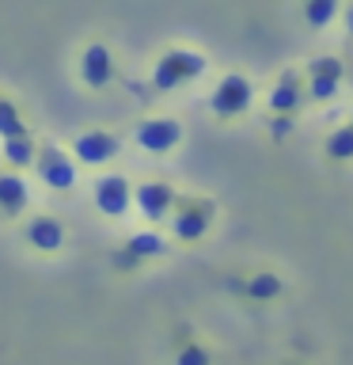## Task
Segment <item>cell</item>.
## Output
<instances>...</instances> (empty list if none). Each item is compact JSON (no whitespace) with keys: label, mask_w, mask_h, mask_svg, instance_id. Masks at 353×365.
<instances>
[{"label":"cell","mask_w":353,"mask_h":365,"mask_svg":"<svg viewBox=\"0 0 353 365\" xmlns=\"http://www.w3.org/2000/svg\"><path fill=\"white\" fill-rule=\"evenodd\" d=\"M323 153H327L330 160H338V164L353 160V122H342V125H334V130L327 133Z\"/></svg>","instance_id":"cell-17"},{"label":"cell","mask_w":353,"mask_h":365,"mask_svg":"<svg viewBox=\"0 0 353 365\" xmlns=\"http://www.w3.org/2000/svg\"><path fill=\"white\" fill-rule=\"evenodd\" d=\"M125 255L144 267V262L167 255V240L159 236V232H152V228H144V232H133L130 240H125Z\"/></svg>","instance_id":"cell-14"},{"label":"cell","mask_w":353,"mask_h":365,"mask_svg":"<svg viewBox=\"0 0 353 365\" xmlns=\"http://www.w3.org/2000/svg\"><path fill=\"white\" fill-rule=\"evenodd\" d=\"M175 205H179V194L171 182L164 179H144L141 187H137V202H133V210H141L144 213V221H167L171 213H175Z\"/></svg>","instance_id":"cell-10"},{"label":"cell","mask_w":353,"mask_h":365,"mask_svg":"<svg viewBox=\"0 0 353 365\" xmlns=\"http://www.w3.org/2000/svg\"><path fill=\"white\" fill-rule=\"evenodd\" d=\"M205 73V57L179 46V50H167L159 61L152 65V88L156 91H179V88H190L194 80Z\"/></svg>","instance_id":"cell-1"},{"label":"cell","mask_w":353,"mask_h":365,"mask_svg":"<svg viewBox=\"0 0 353 365\" xmlns=\"http://www.w3.org/2000/svg\"><path fill=\"white\" fill-rule=\"evenodd\" d=\"M31 210V182L23 179L19 168L0 171V217H23Z\"/></svg>","instance_id":"cell-12"},{"label":"cell","mask_w":353,"mask_h":365,"mask_svg":"<svg viewBox=\"0 0 353 365\" xmlns=\"http://www.w3.org/2000/svg\"><path fill=\"white\" fill-rule=\"evenodd\" d=\"M133 141L141 145V153H148V156H167L171 148H179V141H182V125H179V118L156 114V118H144L137 125Z\"/></svg>","instance_id":"cell-6"},{"label":"cell","mask_w":353,"mask_h":365,"mask_svg":"<svg viewBox=\"0 0 353 365\" xmlns=\"http://www.w3.org/2000/svg\"><path fill=\"white\" fill-rule=\"evenodd\" d=\"M304 96H307V84H304V80L296 76V73H281L278 84L270 88L266 103H270L273 114H296V110H300V103H304Z\"/></svg>","instance_id":"cell-13"},{"label":"cell","mask_w":353,"mask_h":365,"mask_svg":"<svg viewBox=\"0 0 353 365\" xmlns=\"http://www.w3.org/2000/svg\"><path fill=\"white\" fill-rule=\"evenodd\" d=\"M171 221V236L179 244H198V240L209 236V228L216 221V210L209 198H179L175 213L167 217Z\"/></svg>","instance_id":"cell-3"},{"label":"cell","mask_w":353,"mask_h":365,"mask_svg":"<svg viewBox=\"0 0 353 365\" xmlns=\"http://www.w3.org/2000/svg\"><path fill=\"white\" fill-rule=\"evenodd\" d=\"M34 175H38L42 187H50L57 194H68L80 179V160L73 153H65V148H57V145H46V148H38V156H34Z\"/></svg>","instance_id":"cell-4"},{"label":"cell","mask_w":353,"mask_h":365,"mask_svg":"<svg viewBox=\"0 0 353 365\" xmlns=\"http://www.w3.org/2000/svg\"><path fill=\"white\" fill-rule=\"evenodd\" d=\"M175 365H209V350L201 342H190V346H182L175 354Z\"/></svg>","instance_id":"cell-19"},{"label":"cell","mask_w":353,"mask_h":365,"mask_svg":"<svg viewBox=\"0 0 353 365\" xmlns=\"http://www.w3.org/2000/svg\"><path fill=\"white\" fill-rule=\"evenodd\" d=\"M34 156H38V145L31 141V133H16V137H4V160L8 168H34Z\"/></svg>","instance_id":"cell-16"},{"label":"cell","mask_w":353,"mask_h":365,"mask_svg":"<svg viewBox=\"0 0 353 365\" xmlns=\"http://www.w3.org/2000/svg\"><path fill=\"white\" fill-rule=\"evenodd\" d=\"M23 244L38 255H57L65 247V221L53 213H31L23 221Z\"/></svg>","instance_id":"cell-7"},{"label":"cell","mask_w":353,"mask_h":365,"mask_svg":"<svg viewBox=\"0 0 353 365\" xmlns=\"http://www.w3.org/2000/svg\"><path fill=\"white\" fill-rule=\"evenodd\" d=\"M91 202H95V210L102 217H125L133 210V202H137V187L125 175H118V171H110V175H99L95 179V187H91Z\"/></svg>","instance_id":"cell-5"},{"label":"cell","mask_w":353,"mask_h":365,"mask_svg":"<svg viewBox=\"0 0 353 365\" xmlns=\"http://www.w3.org/2000/svg\"><path fill=\"white\" fill-rule=\"evenodd\" d=\"M338 11H342V0H300V16L312 31H327L338 19Z\"/></svg>","instance_id":"cell-15"},{"label":"cell","mask_w":353,"mask_h":365,"mask_svg":"<svg viewBox=\"0 0 353 365\" xmlns=\"http://www.w3.org/2000/svg\"><path fill=\"white\" fill-rule=\"evenodd\" d=\"M16 133H27V125L19 118V107L11 103L8 96H0V137H16Z\"/></svg>","instance_id":"cell-18"},{"label":"cell","mask_w":353,"mask_h":365,"mask_svg":"<svg viewBox=\"0 0 353 365\" xmlns=\"http://www.w3.org/2000/svg\"><path fill=\"white\" fill-rule=\"evenodd\" d=\"M342 76H346V68H342L338 57H315L312 65H307V96L319 99V103H327V99H334L338 96V88H342Z\"/></svg>","instance_id":"cell-11"},{"label":"cell","mask_w":353,"mask_h":365,"mask_svg":"<svg viewBox=\"0 0 353 365\" xmlns=\"http://www.w3.org/2000/svg\"><path fill=\"white\" fill-rule=\"evenodd\" d=\"M114 73H118V65H114V53L107 50L102 42H91L80 50V61H76V76L80 84L91 88V91H102L114 80Z\"/></svg>","instance_id":"cell-8"},{"label":"cell","mask_w":353,"mask_h":365,"mask_svg":"<svg viewBox=\"0 0 353 365\" xmlns=\"http://www.w3.org/2000/svg\"><path fill=\"white\" fill-rule=\"evenodd\" d=\"M346 27H349V34H353V4L346 8Z\"/></svg>","instance_id":"cell-20"},{"label":"cell","mask_w":353,"mask_h":365,"mask_svg":"<svg viewBox=\"0 0 353 365\" xmlns=\"http://www.w3.org/2000/svg\"><path fill=\"white\" fill-rule=\"evenodd\" d=\"M118 153H122V141L110 130H84L73 141V156L80 160V168H107Z\"/></svg>","instance_id":"cell-9"},{"label":"cell","mask_w":353,"mask_h":365,"mask_svg":"<svg viewBox=\"0 0 353 365\" xmlns=\"http://www.w3.org/2000/svg\"><path fill=\"white\" fill-rule=\"evenodd\" d=\"M255 107V84L243 76V73H228L213 84L209 91V110L216 114L221 122H236Z\"/></svg>","instance_id":"cell-2"}]
</instances>
